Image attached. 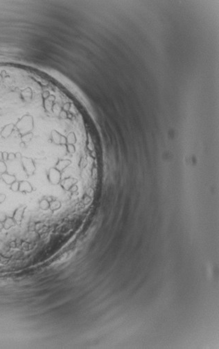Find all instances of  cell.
Segmentation results:
<instances>
[{
  "mask_svg": "<svg viewBox=\"0 0 219 349\" xmlns=\"http://www.w3.org/2000/svg\"><path fill=\"white\" fill-rule=\"evenodd\" d=\"M17 128L21 134H26L30 132L33 128V119L30 116L24 117L17 123Z\"/></svg>",
  "mask_w": 219,
  "mask_h": 349,
  "instance_id": "cell-1",
  "label": "cell"
},
{
  "mask_svg": "<svg viewBox=\"0 0 219 349\" xmlns=\"http://www.w3.org/2000/svg\"><path fill=\"white\" fill-rule=\"evenodd\" d=\"M21 162L23 170L28 177L32 176L35 174V171H36V166H35L34 160L31 158H28V157H22L21 159Z\"/></svg>",
  "mask_w": 219,
  "mask_h": 349,
  "instance_id": "cell-2",
  "label": "cell"
},
{
  "mask_svg": "<svg viewBox=\"0 0 219 349\" xmlns=\"http://www.w3.org/2000/svg\"><path fill=\"white\" fill-rule=\"evenodd\" d=\"M47 179L53 185L61 184L62 181V173L55 167L51 168L47 173Z\"/></svg>",
  "mask_w": 219,
  "mask_h": 349,
  "instance_id": "cell-3",
  "label": "cell"
},
{
  "mask_svg": "<svg viewBox=\"0 0 219 349\" xmlns=\"http://www.w3.org/2000/svg\"><path fill=\"white\" fill-rule=\"evenodd\" d=\"M78 182V180L74 177H67L63 179L61 182V185L63 189L66 191L70 190L72 186H74Z\"/></svg>",
  "mask_w": 219,
  "mask_h": 349,
  "instance_id": "cell-4",
  "label": "cell"
},
{
  "mask_svg": "<svg viewBox=\"0 0 219 349\" xmlns=\"http://www.w3.org/2000/svg\"><path fill=\"white\" fill-rule=\"evenodd\" d=\"M26 208V205H22V206H19V208H17V209L15 210V211L14 212V214H13V218L14 219V220L15 222H16V224H20L21 223L22 220L23 215H24V211H25Z\"/></svg>",
  "mask_w": 219,
  "mask_h": 349,
  "instance_id": "cell-5",
  "label": "cell"
},
{
  "mask_svg": "<svg viewBox=\"0 0 219 349\" xmlns=\"http://www.w3.org/2000/svg\"><path fill=\"white\" fill-rule=\"evenodd\" d=\"M34 188L31 184L29 182L26 180H22L19 181V191L21 193H31Z\"/></svg>",
  "mask_w": 219,
  "mask_h": 349,
  "instance_id": "cell-6",
  "label": "cell"
},
{
  "mask_svg": "<svg viewBox=\"0 0 219 349\" xmlns=\"http://www.w3.org/2000/svg\"><path fill=\"white\" fill-rule=\"evenodd\" d=\"M1 179H2V181H3L5 184H7V185H10V184H12L13 182L17 180L15 175L10 174V173H8V172L4 173L3 174H1Z\"/></svg>",
  "mask_w": 219,
  "mask_h": 349,
  "instance_id": "cell-7",
  "label": "cell"
},
{
  "mask_svg": "<svg viewBox=\"0 0 219 349\" xmlns=\"http://www.w3.org/2000/svg\"><path fill=\"white\" fill-rule=\"evenodd\" d=\"M71 164L70 160L67 159H58V162H57L56 166H54L57 170H58L60 172L63 173L64 170L66 169L67 166H69Z\"/></svg>",
  "mask_w": 219,
  "mask_h": 349,
  "instance_id": "cell-8",
  "label": "cell"
},
{
  "mask_svg": "<svg viewBox=\"0 0 219 349\" xmlns=\"http://www.w3.org/2000/svg\"><path fill=\"white\" fill-rule=\"evenodd\" d=\"M13 128H14V126H13V124H9V125L6 126V127L4 128L1 131V136L3 137H5V138L8 137L10 134H11L12 131L13 130Z\"/></svg>",
  "mask_w": 219,
  "mask_h": 349,
  "instance_id": "cell-9",
  "label": "cell"
},
{
  "mask_svg": "<svg viewBox=\"0 0 219 349\" xmlns=\"http://www.w3.org/2000/svg\"><path fill=\"white\" fill-rule=\"evenodd\" d=\"M15 224H16V222H15L14 219H13V217H6V220L4 222V229H9L11 228L12 226H15Z\"/></svg>",
  "mask_w": 219,
  "mask_h": 349,
  "instance_id": "cell-10",
  "label": "cell"
},
{
  "mask_svg": "<svg viewBox=\"0 0 219 349\" xmlns=\"http://www.w3.org/2000/svg\"><path fill=\"white\" fill-rule=\"evenodd\" d=\"M50 202H49L46 199H43L40 202V207L43 210H47L49 209Z\"/></svg>",
  "mask_w": 219,
  "mask_h": 349,
  "instance_id": "cell-11",
  "label": "cell"
},
{
  "mask_svg": "<svg viewBox=\"0 0 219 349\" xmlns=\"http://www.w3.org/2000/svg\"><path fill=\"white\" fill-rule=\"evenodd\" d=\"M60 207H61V203H60V202L55 200L50 202L49 209H51V210H52V211H54L58 209Z\"/></svg>",
  "mask_w": 219,
  "mask_h": 349,
  "instance_id": "cell-12",
  "label": "cell"
},
{
  "mask_svg": "<svg viewBox=\"0 0 219 349\" xmlns=\"http://www.w3.org/2000/svg\"><path fill=\"white\" fill-rule=\"evenodd\" d=\"M19 181H16L13 182L12 184H10V190L13 192H17V191H19Z\"/></svg>",
  "mask_w": 219,
  "mask_h": 349,
  "instance_id": "cell-13",
  "label": "cell"
},
{
  "mask_svg": "<svg viewBox=\"0 0 219 349\" xmlns=\"http://www.w3.org/2000/svg\"><path fill=\"white\" fill-rule=\"evenodd\" d=\"M7 172V166L5 161H0V174H3L4 173Z\"/></svg>",
  "mask_w": 219,
  "mask_h": 349,
  "instance_id": "cell-14",
  "label": "cell"
},
{
  "mask_svg": "<svg viewBox=\"0 0 219 349\" xmlns=\"http://www.w3.org/2000/svg\"><path fill=\"white\" fill-rule=\"evenodd\" d=\"M8 157V154L7 152H2V161H7Z\"/></svg>",
  "mask_w": 219,
  "mask_h": 349,
  "instance_id": "cell-15",
  "label": "cell"
},
{
  "mask_svg": "<svg viewBox=\"0 0 219 349\" xmlns=\"http://www.w3.org/2000/svg\"><path fill=\"white\" fill-rule=\"evenodd\" d=\"M15 154H13V153H10V154H8V160H10V161H13V160H15Z\"/></svg>",
  "mask_w": 219,
  "mask_h": 349,
  "instance_id": "cell-16",
  "label": "cell"
},
{
  "mask_svg": "<svg viewBox=\"0 0 219 349\" xmlns=\"http://www.w3.org/2000/svg\"><path fill=\"white\" fill-rule=\"evenodd\" d=\"M6 195L5 194H3V193H0V204H1L2 202H4V200H6Z\"/></svg>",
  "mask_w": 219,
  "mask_h": 349,
  "instance_id": "cell-17",
  "label": "cell"
},
{
  "mask_svg": "<svg viewBox=\"0 0 219 349\" xmlns=\"http://www.w3.org/2000/svg\"><path fill=\"white\" fill-rule=\"evenodd\" d=\"M2 160V152H0V161H1Z\"/></svg>",
  "mask_w": 219,
  "mask_h": 349,
  "instance_id": "cell-18",
  "label": "cell"
}]
</instances>
